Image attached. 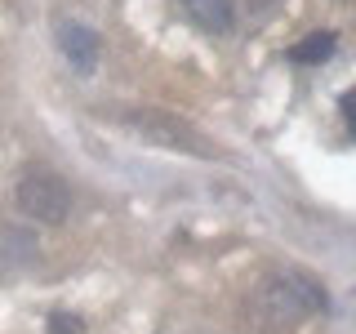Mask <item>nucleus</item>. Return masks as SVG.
Masks as SVG:
<instances>
[{
    "instance_id": "nucleus-1",
    "label": "nucleus",
    "mask_w": 356,
    "mask_h": 334,
    "mask_svg": "<svg viewBox=\"0 0 356 334\" xmlns=\"http://www.w3.org/2000/svg\"><path fill=\"white\" fill-rule=\"evenodd\" d=\"M316 308H325V289L303 272H276V276H267L259 285V294H254V317H259L267 330H285V326H294L298 317H307V312H316Z\"/></svg>"
},
{
    "instance_id": "nucleus-2",
    "label": "nucleus",
    "mask_w": 356,
    "mask_h": 334,
    "mask_svg": "<svg viewBox=\"0 0 356 334\" xmlns=\"http://www.w3.org/2000/svg\"><path fill=\"white\" fill-rule=\"evenodd\" d=\"M14 200L22 214L36 223H63L67 209H72V192H67V183L54 170H22Z\"/></svg>"
},
{
    "instance_id": "nucleus-3",
    "label": "nucleus",
    "mask_w": 356,
    "mask_h": 334,
    "mask_svg": "<svg viewBox=\"0 0 356 334\" xmlns=\"http://www.w3.org/2000/svg\"><path fill=\"white\" fill-rule=\"evenodd\" d=\"M129 125L138 129L147 143H161V148L192 152V156H214V152H209V143L200 138L196 129H187L183 120H174V116H161V111H138V116H129Z\"/></svg>"
},
{
    "instance_id": "nucleus-4",
    "label": "nucleus",
    "mask_w": 356,
    "mask_h": 334,
    "mask_svg": "<svg viewBox=\"0 0 356 334\" xmlns=\"http://www.w3.org/2000/svg\"><path fill=\"white\" fill-rule=\"evenodd\" d=\"M58 45L67 54V63L76 67V72H94L98 63V36L81 22H58Z\"/></svg>"
},
{
    "instance_id": "nucleus-5",
    "label": "nucleus",
    "mask_w": 356,
    "mask_h": 334,
    "mask_svg": "<svg viewBox=\"0 0 356 334\" xmlns=\"http://www.w3.org/2000/svg\"><path fill=\"white\" fill-rule=\"evenodd\" d=\"M183 9L205 31H227V22H232V0H183Z\"/></svg>"
},
{
    "instance_id": "nucleus-6",
    "label": "nucleus",
    "mask_w": 356,
    "mask_h": 334,
    "mask_svg": "<svg viewBox=\"0 0 356 334\" xmlns=\"http://www.w3.org/2000/svg\"><path fill=\"white\" fill-rule=\"evenodd\" d=\"M5 263L14 267H27V263H36V237H31L27 228H5Z\"/></svg>"
},
{
    "instance_id": "nucleus-7",
    "label": "nucleus",
    "mask_w": 356,
    "mask_h": 334,
    "mask_svg": "<svg viewBox=\"0 0 356 334\" xmlns=\"http://www.w3.org/2000/svg\"><path fill=\"white\" fill-rule=\"evenodd\" d=\"M334 45H339V40H334V31H312V36H303V40L294 45V54H289V58H294V63H303V67H312V63H325L330 54H334Z\"/></svg>"
},
{
    "instance_id": "nucleus-8",
    "label": "nucleus",
    "mask_w": 356,
    "mask_h": 334,
    "mask_svg": "<svg viewBox=\"0 0 356 334\" xmlns=\"http://www.w3.org/2000/svg\"><path fill=\"white\" fill-rule=\"evenodd\" d=\"M81 330H85V321L72 317V312H54L49 317V334H81Z\"/></svg>"
},
{
    "instance_id": "nucleus-9",
    "label": "nucleus",
    "mask_w": 356,
    "mask_h": 334,
    "mask_svg": "<svg viewBox=\"0 0 356 334\" xmlns=\"http://www.w3.org/2000/svg\"><path fill=\"white\" fill-rule=\"evenodd\" d=\"M343 116H348V125L356 134V94H343Z\"/></svg>"
}]
</instances>
